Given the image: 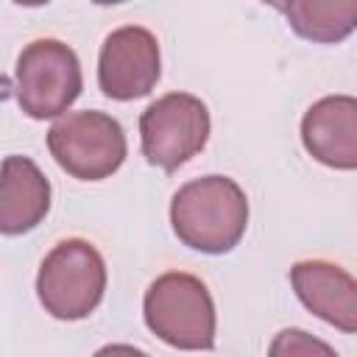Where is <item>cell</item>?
I'll return each mask as SVG.
<instances>
[{
	"label": "cell",
	"instance_id": "6da1fadb",
	"mask_svg": "<svg viewBox=\"0 0 357 357\" xmlns=\"http://www.w3.org/2000/svg\"><path fill=\"white\" fill-rule=\"evenodd\" d=\"M176 237L201 254L231 251L248 226V198L229 176H204L181 184L170 201Z\"/></svg>",
	"mask_w": 357,
	"mask_h": 357
},
{
	"label": "cell",
	"instance_id": "7a4b0ae2",
	"mask_svg": "<svg viewBox=\"0 0 357 357\" xmlns=\"http://www.w3.org/2000/svg\"><path fill=\"white\" fill-rule=\"evenodd\" d=\"M148 329L173 349L201 351L215 346V304L206 284L181 271L162 273L142 298Z\"/></svg>",
	"mask_w": 357,
	"mask_h": 357
},
{
	"label": "cell",
	"instance_id": "3957f363",
	"mask_svg": "<svg viewBox=\"0 0 357 357\" xmlns=\"http://www.w3.org/2000/svg\"><path fill=\"white\" fill-rule=\"evenodd\" d=\"M103 290L106 262L89 240H61L39 265L36 296L45 312H50L59 321L86 318L100 304Z\"/></svg>",
	"mask_w": 357,
	"mask_h": 357
},
{
	"label": "cell",
	"instance_id": "277c9868",
	"mask_svg": "<svg viewBox=\"0 0 357 357\" xmlns=\"http://www.w3.org/2000/svg\"><path fill=\"white\" fill-rule=\"evenodd\" d=\"M47 148L56 165L81 181L112 176L128 151L123 126L98 109L61 114L47 131Z\"/></svg>",
	"mask_w": 357,
	"mask_h": 357
},
{
	"label": "cell",
	"instance_id": "5b68a950",
	"mask_svg": "<svg viewBox=\"0 0 357 357\" xmlns=\"http://www.w3.org/2000/svg\"><path fill=\"white\" fill-rule=\"evenodd\" d=\"M81 64L73 47L59 39H33L22 47L14 70V92L28 117H61L81 95Z\"/></svg>",
	"mask_w": 357,
	"mask_h": 357
},
{
	"label": "cell",
	"instance_id": "8992f818",
	"mask_svg": "<svg viewBox=\"0 0 357 357\" xmlns=\"http://www.w3.org/2000/svg\"><path fill=\"white\" fill-rule=\"evenodd\" d=\"M209 128V109L201 98L190 92H167L139 117L142 156L153 167L173 173L204 151Z\"/></svg>",
	"mask_w": 357,
	"mask_h": 357
},
{
	"label": "cell",
	"instance_id": "52a82bcc",
	"mask_svg": "<svg viewBox=\"0 0 357 357\" xmlns=\"http://www.w3.org/2000/svg\"><path fill=\"white\" fill-rule=\"evenodd\" d=\"M162 75L159 42L148 28L123 25L103 39L98 56V86L112 100L148 95Z\"/></svg>",
	"mask_w": 357,
	"mask_h": 357
},
{
	"label": "cell",
	"instance_id": "ba28073f",
	"mask_svg": "<svg viewBox=\"0 0 357 357\" xmlns=\"http://www.w3.org/2000/svg\"><path fill=\"white\" fill-rule=\"evenodd\" d=\"M298 301L340 332L357 335V279L326 259H301L290 268Z\"/></svg>",
	"mask_w": 357,
	"mask_h": 357
},
{
	"label": "cell",
	"instance_id": "9c48e42d",
	"mask_svg": "<svg viewBox=\"0 0 357 357\" xmlns=\"http://www.w3.org/2000/svg\"><path fill=\"white\" fill-rule=\"evenodd\" d=\"M301 142L315 162L357 170V98L329 95L312 103L301 117Z\"/></svg>",
	"mask_w": 357,
	"mask_h": 357
},
{
	"label": "cell",
	"instance_id": "30bf717a",
	"mask_svg": "<svg viewBox=\"0 0 357 357\" xmlns=\"http://www.w3.org/2000/svg\"><path fill=\"white\" fill-rule=\"evenodd\" d=\"M50 212V181L28 156H6L0 176V231L14 237L36 229Z\"/></svg>",
	"mask_w": 357,
	"mask_h": 357
},
{
	"label": "cell",
	"instance_id": "8fae6325",
	"mask_svg": "<svg viewBox=\"0 0 357 357\" xmlns=\"http://www.w3.org/2000/svg\"><path fill=\"white\" fill-rule=\"evenodd\" d=\"M284 17L301 39L335 45L357 31V0H290Z\"/></svg>",
	"mask_w": 357,
	"mask_h": 357
},
{
	"label": "cell",
	"instance_id": "7c38bea8",
	"mask_svg": "<svg viewBox=\"0 0 357 357\" xmlns=\"http://www.w3.org/2000/svg\"><path fill=\"white\" fill-rule=\"evenodd\" d=\"M312 351L332 354L335 349L324 340H315L312 335H307L301 329H282L276 335V340L271 343V354H312Z\"/></svg>",
	"mask_w": 357,
	"mask_h": 357
},
{
	"label": "cell",
	"instance_id": "4fadbf2b",
	"mask_svg": "<svg viewBox=\"0 0 357 357\" xmlns=\"http://www.w3.org/2000/svg\"><path fill=\"white\" fill-rule=\"evenodd\" d=\"M262 3H265V6H271V8H276V11H284L290 0H262Z\"/></svg>",
	"mask_w": 357,
	"mask_h": 357
},
{
	"label": "cell",
	"instance_id": "5bb4252c",
	"mask_svg": "<svg viewBox=\"0 0 357 357\" xmlns=\"http://www.w3.org/2000/svg\"><path fill=\"white\" fill-rule=\"evenodd\" d=\"M17 6H45V3H50V0H14Z\"/></svg>",
	"mask_w": 357,
	"mask_h": 357
},
{
	"label": "cell",
	"instance_id": "9a60e30c",
	"mask_svg": "<svg viewBox=\"0 0 357 357\" xmlns=\"http://www.w3.org/2000/svg\"><path fill=\"white\" fill-rule=\"evenodd\" d=\"M92 3H98V6H117V3H126V0H92Z\"/></svg>",
	"mask_w": 357,
	"mask_h": 357
}]
</instances>
